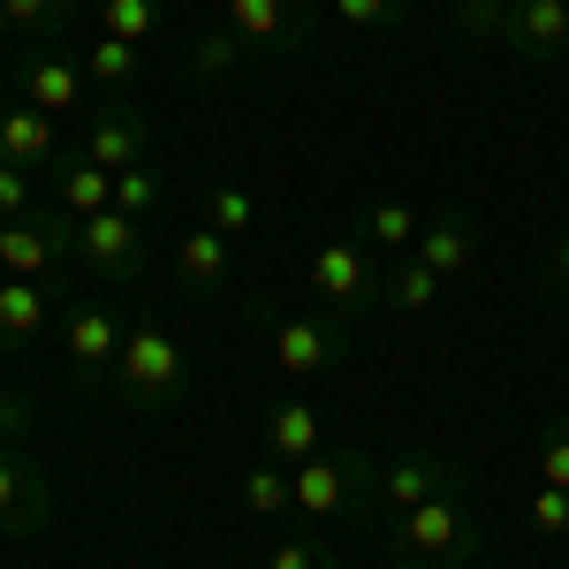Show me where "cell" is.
<instances>
[{
    "instance_id": "5b68a950",
    "label": "cell",
    "mask_w": 569,
    "mask_h": 569,
    "mask_svg": "<svg viewBox=\"0 0 569 569\" xmlns=\"http://www.w3.org/2000/svg\"><path fill=\"white\" fill-rule=\"evenodd\" d=\"M77 228H84V220L39 213V206H31L23 220L0 228V273H8V281H53L61 266L77 259Z\"/></svg>"
},
{
    "instance_id": "9c48e42d",
    "label": "cell",
    "mask_w": 569,
    "mask_h": 569,
    "mask_svg": "<svg viewBox=\"0 0 569 569\" xmlns=\"http://www.w3.org/2000/svg\"><path fill=\"white\" fill-rule=\"evenodd\" d=\"M77 259L99 273V281H114V289H137L144 281V220L130 213H91L84 228H77Z\"/></svg>"
},
{
    "instance_id": "44dd1931",
    "label": "cell",
    "mask_w": 569,
    "mask_h": 569,
    "mask_svg": "<svg viewBox=\"0 0 569 569\" xmlns=\"http://www.w3.org/2000/svg\"><path fill=\"white\" fill-rule=\"evenodd\" d=\"M357 228H365V243H372V251H388V259H410V251H418V228H426V220L410 213L402 198H372V206L357 213Z\"/></svg>"
},
{
    "instance_id": "d4e9b609",
    "label": "cell",
    "mask_w": 569,
    "mask_h": 569,
    "mask_svg": "<svg viewBox=\"0 0 569 569\" xmlns=\"http://www.w3.org/2000/svg\"><path fill=\"white\" fill-rule=\"evenodd\" d=\"M243 509H251V517H297V479H289V463L266 456L259 471H243Z\"/></svg>"
},
{
    "instance_id": "e575fe53",
    "label": "cell",
    "mask_w": 569,
    "mask_h": 569,
    "mask_svg": "<svg viewBox=\"0 0 569 569\" xmlns=\"http://www.w3.org/2000/svg\"><path fill=\"white\" fill-rule=\"evenodd\" d=\"M23 213H31V168L0 160V220H23Z\"/></svg>"
},
{
    "instance_id": "e0dca14e",
    "label": "cell",
    "mask_w": 569,
    "mask_h": 569,
    "mask_svg": "<svg viewBox=\"0 0 569 569\" xmlns=\"http://www.w3.org/2000/svg\"><path fill=\"white\" fill-rule=\"evenodd\" d=\"M319 448H327V426H319V410H311L305 395L266 402V456H273V463H305Z\"/></svg>"
},
{
    "instance_id": "ac0fdd59",
    "label": "cell",
    "mask_w": 569,
    "mask_h": 569,
    "mask_svg": "<svg viewBox=\"0 0 569 569\" xmlns=\"http://www.w3.org/2000/svg\"><path fill=\"white\" fill-rule=\"evenodd\" d=\"M53 319V289L46 281H8L0 273V350H31Z\"/></svg>"
},
{
    "instance_id": "4dcf8cb0",
    "label": "cell",
    "mask_w": 569,
    "mask_h": 569,
    "mask_svg": "<svg viewBox=\"0 0 569 569\" xmlns=\"http://www.w3.org/2000/svg\"><path fill=\"white\" fill-rule=\"evenodd\" d=\"M259 569H342V555H335L327 539H311V531H289V539H281Z\"/></svg>"
},
{
    "instance_id": "1f68e13d",
    "label": "cell",
    "mask_w": 569,
    "mask_h": 569,
    "mask_svg": "<svg viewBox=\"0 0 569 569\" xmlns=\"http://www.w3.org/2000/svg\"><path fill=\"white\" fill-rule=\"evenodd\" d=\"M152 206H160V176H152V168H122V176H114V213L144 220Z\"/></svg>"
},
{
    "instance_id": "74e56055",
    "label": "cell",
    "mask_w": 569,
    "mask_h": 569,
    "mask_svg": "<svg viewBox=\"0 0 569 569\" xmlns=\"http://www.w3.org/2000/svg\"><path fill=\"white\" fill-rule=\"evenodd\" d=\"M0 228H8V220H0Z\"/></svg>"
},
{
    "instance_id": "4316f807",
    "label": "cell",
    "mask_w": 569,
    "mask_h": 569,
    "mask_svg": "<svg viewBox=\"0 0 569 569\" xmlns=\"http://www.w3.org/2000/svg\"><path fill=\"white\" fill-rule=\"evenodd\" d=\"M91 16H99L107 39H130V46H144L160 31V0H91Z\"/></svg>"
},
{
    "instance_id": "6da1fadb",
    "label": "cell",
    "mask_w": 569,
    "mask_h": 569,
    "mask_svg": "<svg viewBox=\"0 0 569 569\" xmlns=\"http://www.w3.org/2000/svg\"><path fill=\"white\" fill-rule=\"evenodd\" d=\"M380 531V547H388L395 569H463L479 555V517L463 509V493H440V501H418L410 517H388Z\"/></svg>"
},
{
    "instance_id": "277c9868",
    "label": "cell",
    "mask_w": 569,
    "mask_h": 569,
    "mask_svg": "<svg viewBox=\"0 0 569 569\" xmlns=\"http://www.w3.org/2000/svg\"><path fill=\"white\" fill-rule=\"evenodd\" d=\"M311 289H319V305H327V311L357 319V311L388 305V266L372 259L365 243L335 236V243H319V251H311Z\"/></svg>"
},
{
    "instance_id": "5bb4252c",
    "label": "cell",
    "mask_w": 569,
    "mask_h": 569,
    "mask_svg": "<svg viewBox=\"0 0 569 569\" xmlns=\"http://www.w3.org/2000/svg\"><path fill=\"white\" fill-rule=\"evenodd\" d=\"M479 236H486V228H479V213H471V206H440V213L418 228V251H410V259L433 266L440 281H456L463 266L479 259Z\"/></svg>"
},
{
    "instance_id": "4fadbf2b",
    "label": "cell",
    "mask_w": 569,
    "mask_h": 569,
    "mask_svg": "<svg viewBox=\"0 0 569 569\" xmlns=\"http://www.w3.org/2000/svg\"><path fill=\"white\" fill-rule=\"evenodd\" d=\"M69 372H77V388H99L107 372H114V357H122V319L107 305H77L69 311Z\"/></svg>"
},
{
    "instance_id": "8fae6325",
    "label": "cell",
    "mask_w": 569,
    "mask_h": 569,
    "mask_svg": "<svg viewBox=\"0 0 569 569\" xmlns=\"http://www.w3.org/2000/svg\"><path fill=\"white\" fill-rule=\"evenodd\" d=\"M501 46H509L517 61H531V69L569 61V0H509Z\"/></svg>"
},
{
    "instance_id": "7402d4cb",
    "label": "cell",
    "mask_w": 569,
    "mask_h": 569,
    "mask_svg": "<svg viewBox=\"0 0 569 569\" xmlns=\"http://www.w3.org/2000/svg\"><path fill=\"white\" fill-rule=\"evenodd\" d=\"M77 23V0H0V39H61Z\"/></svg>"
},
{
    "instance_id": "836d02e7",
    "label": "cell",
    "mask_w": 569,
    "mask_h": 569,
    "mask_svg": "<svg viewBox=\"0 0 569 569\" xmlns=\"http://www.w3.org/2000/svg\"><path fill=\"white\" fill-rule=\"evenodd\" d=\"M531 531H547V539L569 531V493L562 486H539V493H531Z\"/></svg>"
},
{
    "instance_id": "d6a6232c",
    "label": "cell",
    "mask_w": 569,
    "mask_h": 569,
    "mask_svg": "<svg viewBox=\"0 0 569 569\" xmlns=\"http://www.w3.org/2000/svg\"><path fill=\"white\" fill-rule=\"evenodd\" d=\"M39 426V410H31V395L23 388H0V448H23Z\"/></svg>"
},
{
    "instance_id": "9a60e30c",
    "label": "cell",
    "mask_w": 569,
    "mask_h": 569,
    "mask_svg": "<svg viewBox=\"0 0 569 569\" xmlns=\"http://www.w3.org/2000/svg\"><path fill=\"white\" fill-rule=\"evenodd\" d=\"M84 91H91V77H84L77 53H31L23 77H16V99L39 107V114H69V107H84Z\"/></svg>"
},
{
    "instance_id": "83f0119b",
    "label": "cell",
    "mask_w": 569,
    "mask_h": 569,
    "mask_svg": "<svg viewBox=\"0 0 569 569\" xmlns=\"http://www.w3.org/2000/svg\"><path fill=\"white\" fill-rule=\"evenodd\" d=\"M206 228H220V236L236 243L243 228H259V198H251L243 182H213V198H206Z\"/></svg>"
},
{
    "instance_id": "8992f818",
    "label": "cell",
    "mask_w": 569,
    "mask_h": 569,
    "mask_svg": "<svg viewBox=\"0 0 569 569\" xmlns=\"http://www.w3.org/2000/svg\"><path fill=\"white\" fill-rule=\"evenodd\" d=\"M471 471L456 463V456H433V448H418V456H395L380 463V493H372V525H388V517H410L418 501H440V493H463Z\"/></svg>"
},
{
    "instance_id": "52a82bcc",
    "label": "cell",
    "mask_w": 569,
    "mask_h": 569,
    "mask_svg": "<svg viewBox=\"0 0 569 569\" xmlns=\"http://www.w3.org/2000/svg\"><path fill=\"white\" fill-rule=\"evenodd\" d=\"M266 350H273L281 372H297V380L335 372V365L350 357V319H342V311H297V319H273Z\"/></svg>"
},
{
    "instance_id": "7c38bea8",
    "label": "cell",
    "mask_w": 569,
    "mask_h": 569,
    "mask_svg": "<svg viewBox=\"0 0 569 569\" xmlns=\"http://www.w3.org/2000/svg\"><path fill=\"white\" fill-rule=\"evenodd\" d=\"M46 517H53L46 471L23 456V448H0V539H39Z\"/></svg>"
},
{
    "instance_id": "484cf974",
    "label": "cell",
    "mask_w": 569,
    "mask_h": 569,
    "mask_svg": "<svg viewBox=\"0 0 569 569\" xmlns=\"http://www.w3.org/2000/svg\"><path fill=\"white\" fill-rule=\"evenodd\" d=\"M440 289H448V281H440L433 266H418V259L388 266V311H410V319H418V311L440 305Z\"/></svg>"
},
{
    "instance_id": "2e32d148",
    "label": "cell",
    "mask_w": 569,
    "mask_h": 569,
    "mask_svg": "<svg viewBox=\"0 0 569 569\" xmlns=\"http://www.w3.org/2000/svg\"><path fill=\"white\" fill-rule=\"evenodd\" d=\"M228 273H236V243H228L220 228H190V236L176 243L182 297H220V289H228Z\"/></svg>"
},
{
    "instance_id": "3957f363",
    "label": "cell",
    "mask_w": 569,
    "mask_h": 569,
    "mask_svg": "<svg viewBox=\"0 0 569 569\" xmlns=\"http://www.w3.org/2000/svg\"><path fill=\"white\" fill-rule=\"evenodd\" d=\"M182 395V342L168 327H130L114 357V402L122 410H160Z\"/></svg>"
},
{
    "instance_id": "30bf717a",
    "label": "cell",
    "mask_w": 569,
    "mask_h": 569,
    "mask_svg": "<svg viewBox=\"0 0 569 569\" xmlns=\"http://www.w3.org/2000/svg\"><path fill=\"white\" fill-rule=\"evenodd\" d=\"M84 160H91V168H107V176L144 168V160H152V114L130 107V99L99 107V114H91V130H84Z\"/></svg>"
},
{
    "instance_id": "8d00e7d4",
    "label": "cell",
    "mask_w": 569,
    "mask_h": 569,
    "mask_svg": "<svg viewBox=\"0 0 569 569\" xmlns=\"http://www.w3.org/2000/svg\"><path fill=\"white\" fill-rule=\"evenodd\" d=\"M448 8H471V0H448Z\"/></svg>"
},
{
    "instance_id": "d6986e66",
    "label": "cell",
    "mask_w": 569,
    "mask_h": 569,
    "mask_svg": "<svg viewBox=\"0 0 569 569\" xmlns=\"http://www.w3.org/2000/svg\"><path fill=\"white\" fill-rule=\"evenodd\" d=\"M0 160L8 168H46L53 160V114H39V107H0Z\"/></svg>"
},
{
    "instance_id": "ffe728a7",
    "label": "cell",
    "mask_w": 569,
    "mask_h": 569,
    "mask_svg": "<svg viewBox=\"0 0 569 569\" xmlns=\"http://www.w3.org/2000/svg\"><path fill=\"white\" fill-rule=\"evenodd\" d=\"M77 61H84L91 91H107V99H130L137 69H144V53H137L130 39H107V31H91V46H84V53H77Z\"/></svg>"
},
{
    "instance_id": "ba28073f",
    "label": "cell",
    "mask_w": 569,
    "mask_h": 569,
    "mask_svg": "<svg viewBox=\"0 0 569 569\" xmlns=\"http://www.w3.org/2000/svg\"><path fill=\"white\" fill-rule=\"evenodd\" d=\"M220 23L251 53H305L319 8L311 0H220Z\"/></svg>"
},
{
    "instance_id": "7a4b0ae2",
    "label": "cell",
    "mask_w": 569,
    "mask_h": 569,
    "mask_svg": "<svg viewBox=\"0 0 569 569\" xmlns=\"http://www.w3.org/2000/svg\"><path fill=\"white\" fill-rule=\"evenodd\" d=\"M297 479V525H327V517H357L372 525V493H380V463L365 448H319L305 463H289Z\"/></svg>"
},
{
    "instance_id": "f1b7e54d",
    "label": "cell",
    "mask_w": 569,
    "mask_h": 569,
    "mask_svg": "<svg viewBox=\"0 0 569 569\" xmlns=\"http://www.w3.org/2000/svg\"><path fill=\"white\" fill-rule=\"evenodd\" d=\"M402 8H410V0H327V16H335L342 31H357V39L395 31V23H402Z\"/></svg>"
},
{
    "instance_id": "d590c367",
    "label": "cell",
    "mask_w": 569,
    "mask_h": 569,
    "mask_svg": "<svg viewBox=\"0 0 569 569\" xmlns=\"http://www.w3.org/2000/svg\"><path fill=\"white\" fill-rule=\"evenodd\" d=\"M539 289L547 297H569V228L547 243V259H539Z\"/></svg>"
},
{
    "instance_id": "603a6c76",
    "label": "cell",
    "mask_w": 569,
    "mask_h": 569,
    "mask_svg": "<svg viewBox=\"0 0 569 569\" xmlns=\"http://www.w3.org/2000/svg\"><path fill=\"white\" fill-rule=\"evenodd\" d=\"M243 53H251V46L236 39L228 23H213V31H198V39H190V53H182V69H190L198 84H228V77L243 69Z\"/></svg>"
},
{
    "instance_id": "f546056e",
    "label": "cell",
    "mask_w": 569,
    "mask_h": 569,
    "mask_svg": "<svg viewBox=\"0 0 569 569\" xmlns=\"http://www.w3.org/2000/svg\"><path fill=\"white\" fill-rule=\"evenodd\" d=\"M531 471H539V486H562V493H569V410H555V418L539 426V456H531Z\"/></svg>"
},
{
    "instance_id": "cb8c5ba5",
    "label": "cell",
    "mask_w": 569,
    "mask_h": 569,
    "mask_svg": "<svg viewBox=\"0 0 569 569\" xmlns=\"http://www.w3.org/2000/svg\"><path fill=\"white\" fill-rule=\"evenodd\" d=\"M107 206H114V176H107V168H91L84 152H77V160L61 168V213L91 220V213H107Z\"/></svg>"
}]
</instances>
